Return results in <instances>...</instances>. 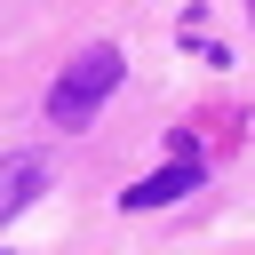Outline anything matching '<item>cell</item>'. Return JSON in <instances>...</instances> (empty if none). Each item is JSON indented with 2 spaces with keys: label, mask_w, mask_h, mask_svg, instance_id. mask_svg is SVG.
Returning <instances> with one entry per match:
<instances>
[{
  "label": "cell",
  "mask_w": 255,
  "mask_h": 255,
  "mask_svg": "<svg viewBox=\"0 0 255 255\" xmlns=\"http://www.w3.org/2000/svg\"><path fill=\"white\" fill-rule=\"evenodd\" d=\"M191 183H199V167H191V159H175V167H159V175H143L135 191H120V207H167V199H183Z\"/></svg>",
  "instance_id": "obj_3"
},
{
  "label": "cell",
  "mask_w": 255,
  "mask_h": 255,
  "mask_svg": "<svg viewBox=\"0 0 255 255\" xmlns=\"http://www.w3.org/2000/svg\"><path fill=\"white\" fill-rule=\"evenodd\" d=\"M40 183H48V159H40V151H0V223H8Z\"/></svg>",
  "instance_id": "obj_2"
},
{
  "label": "cell",
  "mask_w": 255,
  "mask_h": 255,
  "mask_svg": "<svg viewBox=\"0 0 255 255\" xmlns=\"http://www.w3.org/2000/svg\"><path fill=\"white\" fill-rule=\"evenodd\" d=\"M120 72H128V56H120V48H88V56H72V64H64V80L48 88V120H56V128H88V120H96V104L120 88Z\"/></svg>",
  "instance_id": "obj_1"
},
{
  "label": "cell",
  "mask_w": 255,
  "mask_h": 255,
  "mask_svg": "<svg viewBox=\"0 0 255 255\" xmlns=\"http://www.w3.org/2000/svg\"><path fill=\"white\" fill-rule=\"evenodd\" d=\"M247 8H255V0H247Z\"/></svg>",
  "instance_id": "obj_4"
}]
</instances>
